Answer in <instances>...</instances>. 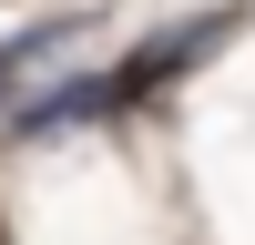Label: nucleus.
<instances>
[{
    "label": "nucleus",
    "mask_w": 255,
    "mask_h": 245,
    "mask_svg": "<svg viewBox=\"0 0 255 245\" xmlns=\"http://www.w3.org/2000/svg\"><path fill=\"white\" fill-rule=\"evenodd\" d=\"M92 31H102V10H51V20H31V31H10L0 41V102L10 92H51L61 61H72Z\"/></svg>",
    "instance_id": "nucleus-1"
},
{
    "label": "nucleus",
    "mask_w": 255,
    "mask_h": 245,
    "mask_svg": "<svg viewBox=\"0 0 255 245\" xmlns=\"http://www.w3.org/2000/svg\"><path fill=\"white\" fill-rule=\"evenodd\" d=\"M225 31H235V10H204V20H174V31H153L143 51H123L113 102H123V92H143V82H174V72H194V61H215V51H225Z\"/></svg>",
    "instance_id": "nucleus-2"
}]
</instances>
